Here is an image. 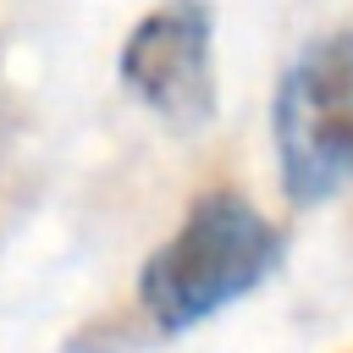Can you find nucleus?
Returning a JSON list of instances; mask_svg holds the SVG:
<instances>
[{"label": "nucleus", "mask_w": 353, "mask_h": 353, "mask_svg": "<svg viewBox=\"0 0 353 353\" xmlns=\"http://www.w3.org/2000/svg\"><path fill=\"white\" fill-rule=\"evenodd\" d=\"M270 138L292 204H325L353 176V22L292 55L276 83Z\"/></svg>", "instance_id": "obj_2"}, {"label": "nucleus", "mask_w": 353, "mask_h": 353, "mask_svg": "<svg viewBox=\"0 0 353 353\" xmlns=\"http://www.w3.org/2000/svg\"><path fill=\"white\" fill-rule=\"evenodd\" d=\"M215 22L204 0H160L121 39V83L127 94L171 132H199L215 116V66H210Z\"/></svg>", "instance_id": "obj_3"}, {"label": "nucleus", "mask_w": 353, "mask_h": 353, "mask_svg": "<svg viewBox=\"0 0 353 353\" xmlns=\"http://www.w3.org/2000/svg\"><path fill=\"white\" fill-rule=\"evenodd\" d=\"M281 232L265 221L243 193L215 188L193 199L182 226L143 259L138 270V314L160 336H182L221 314L226 303L248 298L281 265Z\"/></svg>", "instance_id": "obj_1"}]
</instances>
